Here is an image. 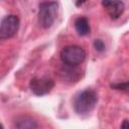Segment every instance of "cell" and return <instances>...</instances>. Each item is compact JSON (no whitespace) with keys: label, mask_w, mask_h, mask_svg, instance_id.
<instances>
[{"label":"cell","mask_w":129,"mask_h":129,"mask_svg":"<svg viewBox=\"0 0 129 129\" xmlns=\"http://www.w3.org/2000/svg\"><path fill=\"white\" fill-rule=\"evenodd\" d=\"M98 103V95L94 90L86 89L76 95L73 101L75 112L80 116L90 114Z\"/></svg>","instance_id":"obj_1"},{"label":"cell","mask_w":129,"mask_h":129,"mask_svg":"<svg viewBox=\"0 0 129 129\" xmlns=\"http://www.w3.org/2000/svg\"><path fill=\"white\" fill-rule=\"evenodd\" d=\"M58 11V4L55 1H44L38 6V23L39 25L47 29L54 23Z\"/></svg>","instance_id":"obj_2"},{"label":"cell","mask_w":129,"mask_h":129,"mask_svg":"<svg viewBox=\"0 0 129 129\" xmlns=\"http://www.w3.org/2000/svg\"><path fill=\"white\" fill-rule=\"evenodd\" d=\"M86 58V51L80 45H67L60 51L61 61L70 67L81 64Z\"/></svg>","instance_id":"obj_3"},{"label":"cell","mask_w":129,"mask_h":129,"mask_svg":"<svg viewBox=\"0 0 129 129\" xmlns=\"http://www.w3.org/2000/svg\"><path fill=\"white\" fill-rule=\"evenodd\" d=\"M20 26V20L17 15L9 14L2 18L0 24V39L5 40L13 37Z\"/></svg>","instance_id":"obj_4"},{"label":"cell","mask_w":129,"mask_h":129,"mask_svg":"<svg viewBox=\"0 0 129 129\" xmlns=\"http://www.w3.org/2000/svg\"><path fill=\"white\" fill-rule=\"evenodd\" d=\"M54 87V82L48 77H35L31 79L29 88L31 92L38 97L47 95Z\"/></svg>","instance_id":"obj_5"},{"label":"cell","mask_w":129,"mask_h":129,"mask_svg":"<svg viewBox=\"0 0 129 129\" xmlns=\"http://www.w3.org/2000/svg\"><path fill=\"white\" fill-rule=\"evenodd\" d=\"M102 6L112 19L119 18L125 9V5L121 0H102Z\"/></svg>","instance_id":"obj_6"},{"label":"cell","mask_w":129,"mask_h":129,"mask_svg":"<svg viewBox=\"0 0 129 129\" xmlns=\"http://www.w3.org/2000/svg\"><path fill=\"white\" fill-rule=\"evenodd\" d=\"M13 127L16 129H35L38 127V124L32 117L21 115L15 119Z\"/></svg>","instance_id":"obj_7"},{"label":"cell","mask_w":129,"mask_h":129,"mask_svg":"<svg viewBox=\"0 0 129 129\" xmlns=\"http://www.w3.org/2000/svg\"><path fill=\"white\" fill-rule=\"evenodd\" d=\"M75 29L80 36H86L90 33V24L86 17H78L75 20Z\"/></svg>","instance_id":"obj_8"},{"label":"cell","mask_w":129,"mask_h":129,"mask_svg":"<svg viewBox=\"0 0 129 129\" xmlns=\"http://www.w3.org/2000/svg\"><path fill=\"white\" fill-rule=\"evenodd\" d=\"M111 88L114 90H118V91H125V92H129V81L123 82V83H115L111 85Z\"/></svg>","instance_id":"obj_9"},{"label":"cell","mask_w":129,"mask_h":129,"mask_svg":"<svg viewBox=\"0 0 129 129\" xmlns=\"http://www.w3.org/2000/svg\"><path fill=\"white\" fill-rule=\"evenodd\" d=\"M93 45H94V48L99 52H101V51H103L105 49V43H104V41L102 39H99V38L95 39L94 42H93Z\"/></svg>","instance_id":"obj_10"},{"label":"cell","mask_w":129,"mask_h":129,"mask_svg":"<svg viewBox=\"0 0 129 129\" xmlns=\"http://www.w3.org/2000/svg\"><path fill=\"white\" fill-rule=\"evenodd\" d=\"M120 128L122 129H129V120H124L122 124L120 125Z\"/></svg>","instance_id":"obj_11"},{"label":"cell","mask_w":129,"mask_h":129,"mask_svg":"<svg viewBox=\"0 0 129 129\" xmlns=\"http://www.w3.org/2000/svg\"><path fill=\"white\" fill-rule=\"evenodd\" d=\"M87 0H76V5L77 6H81L82 4H84Z\"/></svg>","instance_id":"obj_12"}]
</instances>
